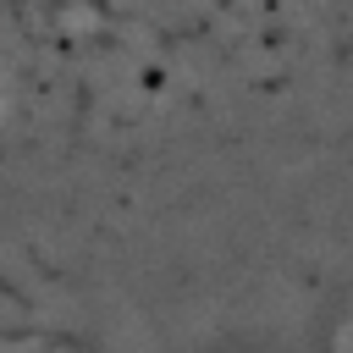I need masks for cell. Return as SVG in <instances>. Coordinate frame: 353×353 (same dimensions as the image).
Masks as SVG:
<instances>
[{
	"mask_svg": "<svg viewBox=\"0 0 353 353\" xmlns=\"http://www.w3.org/2000/svg\"><path fill=\"white\" fill-rule=\"evenodd\" d=\"M0 353H353V0H0Z\"/></svg>",
	"mask_w": 353,
	"mask_h": 353,
	"instance_id": "cell-1",
	"label": "cell"
}]
</instances>
